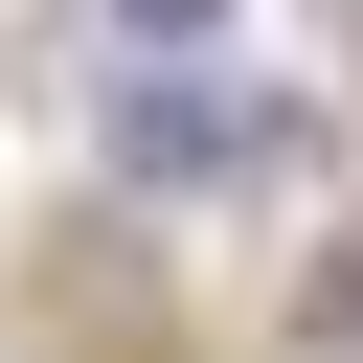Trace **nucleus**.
<instances>
[{
	"label": "nucleus",
	"instance_id": "obj_1",
	"mask_svg": "<svg viewBox=\"0 0 363 363\" xmlns=\"http://www.w3.org/2000/svg\"><path fill=\"white\" fill-rule=\"evenodd\" d=\"M113 159H136V182H250V159H295V113H227V91L136 68V91H113Z\"/></svg>",
	"mask_w": 363,
	"mask_h": 363
},
{
	"label": "nucleus",
	"instance_id": "obj_2",
	"mask_svg": "<svg viewBox=\"0 0 363 363\" xmlns=\"http://www.w3.org/2000/svg\"><path fill=\"white\" fill-rule=\"evenodd\" d=\"M295 340H363V227H340V250L295 272Z\"/></svg>",
	"mask_w": 363,
	"mask_h": 363
},
{
	"label": "nucleus",
	"instance_id": "obj_3",
	"mask_svg": "<svg viewBox=\"0 0 363 363\" xmlns=\"http://www.w3.org/2000/svg\"><path fill=\"white\" fill-rule=\"evenodd\" d=\"M204 23H227V0H113V45H136V68H182Z\"/></svg>",
	"mask_w": 363,
	"mask_h": 363
},
{
	"label": "nucleus",
	"instance_id": "obj_4",
	"mask_svg": "<svg viewBox=\"0 0 363 363\" xmlns=\"http://www.w3.org/2000/svg\"><path fill=\"white\" fill-rule=\"evenodd\" d=\"M340 23H363V0H340Z\"/></svg>",
	"mask_w": 363,
	"mask_h": 363
}]
</instances>
